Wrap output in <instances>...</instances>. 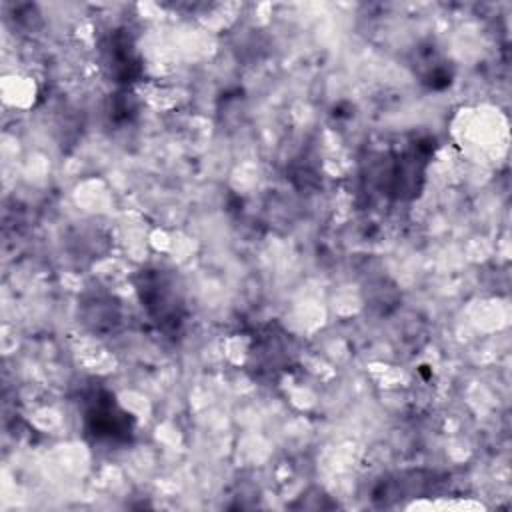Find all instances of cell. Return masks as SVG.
<instances>
[{
  "instance_id": "5",
  "label": "cell",
  "mask_w": 512,
  "mask_h": 512,
  "mask_svg": "<svg viewBox=\"0 0 512 512\" xmlns=\"http://www.w3.org/2000/svg\"><path fill=\"white\" fill-rule=\"evenodd\" d=\"M290 334L276 326H268L260 336L254 338L252 348V368L266 374H276L284 370L292 360V346H290Z\"/></svg>"
},
{
  "instance_id": "2",
  "label": "cell",
  "mask_w": 512,
  "mask_h": 512,
  "mask_svg": "<svg viewBox=\"0 0 512 512\" xmlns=\"http://www.w3.org/2000/svg\"><path fill=\"white\" fill-rule=\"evenodd\" d=\"M434 140H418L412 148L402 154H394L392 160H384V166L378 172V186L384 194L408 200L418 196L424 184V172L428 166V158L432 154Z\"/></svg>"
},
{
  "instance_id": "3",
  "label": "cell",
  "mask_w": 512,
  "mask_h": 512,
  "mask_svg": "<svg viewBox=\"0 0 512 512\" xmlns=\"http://www.w3.org/2000/svg\"><path fill=\"white\" fill-rule=\"evenodd\" d=\"M84 432L96 444L120 446L132 440L134 420L106 390H94L84 406Z\"/></svg>"
},
{
  "instance_id": "1",
  "label": "cell",
  "mask_w": 512,
  "mask_h": 512,
  "mask_svg": "<svg viewBox=\"0 0 512 512\" xmlns=\"http://www.w3.org/2000/svg\"><path fill=\"white\" fill-rule=\"evenodd\" d=\"M136 292L146 314L158 328L178 330L186 316L184 296L176 276L162 268H146L138 272Z\"/></svg>"
},
{
  "instance_id": "4",
  "label": "cell",
  "mask_w": 512,
  "mask_h": 512,
  "mask_svg": "<svg viewBox=\"0 0 512 512\" xmlns=\"http://www.w3.org/2000/svg\"><path fill=\"white\" fill-rule=\"evenodd\" d=\"M102 58L110 76L118 84H130L142 72L140 56L126 28L110 30V34L102 42Z\"/></svg>"
}]
</instances>
